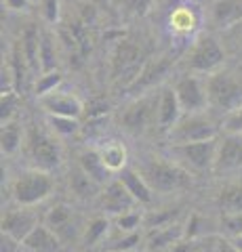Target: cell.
Segmentation results:
<instances>
[{
	"instance_id": "cell-1",
	"label": "cell",
	"mask_w": 242,
	"mask_h": 252,
	"mask_svg": "<svg viewBox=\"0 0 242 252\" xmlns=\"http://www.w3.org/2000/svg\"><path fill=\"white\" fill-rule=\"evenodd\" d=\"M137 170L141 172V177L147 181V185L152 187L154 193H173L192 185V172L185 170L175 160L169 162L158 156L143 158L139 162Z\"/></svg>"
},
{
	"instance_id": "cell-2",
	"label": "cell",
	"mask_w": 242,
	"mask_h": 252,
	"mask_svg": "<svg viewBox=\"0 0 242 252\" xmlns=\"http://www.w3.org/2000/svg\"><path fill=\"white\" fill-rule=\"evenodd\" d=\"M205 82L210 109L230 116L242 105V80L232 72H213Z\"/></svg>"
},
{
	"instance_id": "cell-3",
	"label": "cell",
	"mask_w": 242,
	"mask_h": 252,
	"mask_svg": "<svg viewBox=\"0 0 242 252\" xmlns=\"http://www.w3.org/2000/svg\"><path fill=\"white\" fill-rule=\"evenodd\" d=\"M55 181H53L49 170L32 168L26 170L13 181L11 193L17 206H36V204L44 202L53 193Z\"/></svg>"
},
{
	"instance_id": "cell-4",
	"label": "cell",
	"mask_w": 242,
	"mask_h": 252,
	"mask_svg": "<svg viewBox=\"0 0 242 252\" xmlns=\"http://www.w3.org/2000/svg\"><path fill=\"white\" fill-rule=\"evenodd\" d=\"M217 152H219V141L208 139V141H196V143H179L171 145L169 154L171 158L181 164L185 170L194 172H208L215 168L217 162Z\"/></svg>"
},
{
	"instance_id": "cell-5",
	"label": "cell",
	"mask_w": 242,
	"mask_h": 252,
	"mask_svg": "<svg viewBox=\"0 0 242 252\" xmlns=\"http://www.w3.org/2000/svg\"><path fill=\"white\" fill-rule=\"evenodd\" d=\"M26 154L34 168L40 170H55L61 164V152L57 141L53 139L44 128H38V124H32L26 135Z\"/></svg>"
},
{
	"instance_id": "cell-6",
	"label": "cell",
	"mask_w": 242,
	"mask_h": 252,
	"mask_svg": "<svg viewBox=\"0 0 242 252\" xmlns=\"http://www.w3.org/2000/svg\"><path fill=\"white\" fill-rule=\"evenodd\" d=\"M156 118H158V93H152L124 105L118 122L122 130L137 137L152 128V124H156Z\"/></svg>"
},
{
	"instance_id": "cell-7",
	"label": "cell",
	"mask_w": 242,
	"mask_h": 252,
	"mask_svg": "<svg viewBox=\"0 0 242 252\" xmlns=\"http://www.w3.org/2000/svg\"><path fill=\"white\" fill-rule=\"evenodd\" d=\"M143 65L145 61L141 46L133 44L131 40H122L116 44L112 53V80L129 89L137 80V76L141 74Z\"/></svg>"
},
{
	"instance_id": "cell-8",
	"label": "cell",
	"mask_w": 242,
	"mask_h": 252,
	"mask_svg": "<svg viewBox=\"0 0 242 252\" xmlns=\"http://www.w3.org/2000/svg\"><path fill=\"white\" fill-rule=\"evenodd\" d=\"M217 124L207 116L198 114H185L183 118H179V122L167 132V137L171 141V145L179 143H196V141H208L217 139Z\"/></svg>"
},
{
	"instance_id": "cell-9",
	"label": "cell",
	"mask_w": 242,
	"mask_h": 252,
	"mask_svg": "<svg viewBox=\"0 0 242 252\" xmlns=\"http://www.w3.org/2000/svg\"><path fill=\"white\" fill-rule=\"evenodd\" d=\"M223 61L225 49L219 44V40L213 36H202L187 53L185 65L194 74H213L223 65Z\"/></svg>"
},
{
	"instance_id": "cell-10",
	"label": "cell",
	"mask_w": 242,
	"mask_h": 252,
	"mask_svg": "<svg viewBox=\"0 0 242 252\" xmlns=\"http://www.w3.org/2000/svg\"><path fill=\"white\" fill-rule=\"evenodd\" d=\"M173 89L177 93V99L181 103L183 114H198L208 105L207 99V82H202L196 76H181L177 78Z\"/></svg>"
},
{
	"instance_id": "cell-11",
	"label": "cell",
	"mask_w": 242,
	"mask_h": 252,
	"mask_svg": "<svg viewBox=\"0 0 242 252\" xmlns=\"http://www.w3.org/2000/svg\"><path fill=\"white\" fill-rule=\"evenodd\" d=\"M173 65H175V57H173V55H160V57H154L150 61H145L141 74H139L137 80L127 89V93L137 94L139 91L152 89L154 84H158L162 78H165L171 69H173Z\"/></svg>"
},
{
	"instance_id": "cell-12",
	"label": "cell",
	"mask_w": 242,
	"mask_h": 252,
	"mask_svg": "<svg viewBox=\"0 0 242 252\" xmlns=\"http://www.w3.org/2000/svg\"><path fill=\"white\" fill-rule=\"evenodd\" d=\"M99 204L105 212L118 217V215H122V212L133 210L135 204H139V202L133 198L129 189L122 185V181L116 179V181H110V183L104 187V191L99 193Z\"/></svg>"
},
{
	"instance_id": "cell-13",
	"label": "cell",
	"mask_w": 242,
	"mask_h": 252,
	"mask_svg": "<svg viewBox=\"0 0 242 252\" xmlns=\"http://www.w3.org/2000/svg\"><path fill=\"white\" fill-rule=\"evenodd\" d=\"M38 103L49 116H68V118H80L84 112L82 101L72 93H61V91H53L49 94L38 97Z\"/></svg>"
},
{
	"instance_id": "cell-14",
	"label": "cell",
	"mask_w": 242,
	"mask_h": 252,
	"mask_svg": "<svg viewBox=\"0 0 242 252\" xmlns=\"http://www.w3.org/2000/svg\"><path fill=\"white\" fill-rule=\"evenodd\" d=\"M36 225H38V219L34 212L28 210V206L6 208L2 212V231L11 233L13 238H17L19 242L26 240Z\"/></svg>"
},
{
	"instance_id": "cell-15",
	"label": "cell",
	"mask_w": 242,
	"mask_h": 252,
	"mask_svg": "<svg viewBox=\"0 0 242 252\" xmlns=\"http://www.w3.org/2000/svg\"><path fill=\"white\" fill-rule=\"evenodd\" d=\"M183 109L177 99V93L173 86H162L158 91V118H156V126L162 132H169L179 122Z\"/></svg>"
},
{
	"instance_id": "cell-16",
	"label": "cell",
	"mask_w": 242,
	"mask_h": 252,
	"mask_svg": "<svg viewBox=\"0 0 242 252\" xmlns=\"http://www.w3.org/2000/svg\"><path fill=\"white\" fill-rule=\"evenodd\" d=\"M46 225L57 233L59 240H72L80 233V225H78L74 210L69 206H66V204H57V206H53L49 210V215H46Z\"/></svg>"
},
{
	"instance_id": "cell-17",
	"label": "cell",
	"mask_w": 242,
	"mask_h": 252,
	"mask_svg": "<svg viewBox=\"0 0 242 252\" xmlns=\"http://www.w3.org/2000/svg\"><path fill=\"white\" fill-rule=\"evenodd\" d=\"M242 166V132H228V137L219 141V152H217L215 170H234Z\"/></svg>"
},
{
	"instance_id": "cell-18",
	"label": "cell",
	"mask_w": 242,
	"mask_h": 252,
	"mask_svg": "<svg viewBox=\"0 0 242 252\" xmlns=\"http://www.w3.org/2000/svg\"><path fill=\"white\" fill-rule=\"evenodd\" d=\"M183 238H185V227L177 220V223L150 229V235L145 238V248L147 252H165Z\"/></svg>"
},
{
	"instance_id": "cell-19",
	"label": "cell",
	"mask_w": 242,
	"mask_h": 252,
	"mask_svg": "<svg viewBox=\"0 0 242 252\" xmlns=\"http://www.w3.org/2000/svg\"><path fill=\"white\" fill-rule=\"evenodd\" d=\"M242 21V0H215L210 4V26L215 30H225Z\"/></svg>"
},
{
	"instance_id": "cell-20",
	"label": "cell",
	"mask_w": 242,
	"mask_h": 252,
	"mask_svg": "<svg viewBox=\"0 0 242 252\" xmlns=\"http://www.w3.org/2000/svg\"><path fill=\"white\" fill-rule=\"evenodd\" d=\"M59 242L61 240L57 238V233L49 225L38 223L21 244L28 252H59Z\"/></svg>"
},
{
	"instance_id": "cell-21",
	"label": "cell",
	"mask_w": 242,
	"mask_h": 252,
	"mask_svg": "<svg viewBox=\"0 0 242 252\" xmlns=\"http://www.w3.org/2000/svg\"><path fill=\"white\" fill-rule=\"evenodd\" d=\"M78 166L87 172L93 181H97L101 187H105L107 183H110L112 170L105 166L104 158H101V154L97 152V149H84V152L78 156Z\"/></svg>"
},
{
	"instance_id": "cell-22",
	"label": "cell",
	"mask_w": 242,
	"mask_h": 252,
	"mask_svg": "<svg viewBox=\"0 0 242 252\" xmlns=\"http://www.w3.org/2000/svg\"><path fill=\"white\" fill-rule=\"evenodd\" d=\"M118 179L122 181V185L129 189L131 195L135 198L139 204H150L154 200V191L152 187L147 185V181L141 177V172L137 168H122L118 172Z\"/></svg>"
},
{
	"instance_id": "cell-23",
	"label": "cell",
	"mask_w": 242,
	"mask_h": 252,
	"mask_svg": "<svg viewBox=\"0 0 242 252\" xmlns=\"http://www.w3.org/2000/svg\"><path fill=\"white\" fill-rule=\"evenodd\" d=\"M21 51L28 61L30 74H42L40 72V30L36 26H28L21 34Z\"/></svg>"
},
{
	"instance_id": "cell-24",
	"label": "cell",
	"mask_w": 242,
	"mask_h": 252,
	"mask_svg": "<svg viewBox=\"0 0 242 252\" xmlns=\"http://www.w3.org/2000/svg\"><path fill=\"white\" fill-rule=\"evenodd\" d=\"M217 204L223 215H242V185H225L217 195Z\"/></svg>"
},
{
	"instance_id": "cell-25",
	"label": "cell",
	"mask_w": 242,
	"mask_h": 252,
	"mask_svg": "<svg viewBox=\"0 0 242 252\" xmlns=\"http://www.w3.org/2000/svg\"><path fill=\"white\" fill-rule=\"evenodd\" d=\"M69 187H72V191L78 195V198H84V200L95 198V195L99 193V189H101V185L97 183V181H93L80 166H78L72 172V177H69Z\"/></svg>"
},
{
	"instance_id": "cell-26",
	"label": "cell",
	"mask_w": 242,
	"mask_h": 252,
	"mask_svg": "<svg viewBox=\"0 0 242 252\" xmlns=\"http://www.w3.org/2000/svg\"><path fill=\"white\" fill-rule=\"evenodd\" d=\"M101 158H104L105 166L110 168L112 172H120L122 168H127V147H124L122 143H118V141H110L104 149H99Z\"/></svg>"
},
{
	"instance_id": "cell-27",
	"label": "cell",
	"mask_w": 242,
	"mask_h": 252,
	"mask_svg": "<svg viewBox=\"0 0 242 252\" xmlns=\"http://www.w3.org/2000/svg\"><path fill=\"white\" fill-rule=\"evenodd\" d=\"M57 67V44L51 32H40V72H53Z\"/></svg>"
},
{
	"instance_id": "cell-28",
	"label": "cell",
	"mask_w": 242,
	"mask_h": 252,
	"mask_svg": "<svg viewBox=\"0 0 242 252\" xmlns=\"http://www.w3.org/2000/svg\"><path fill=\"white\" fill-rule=\"evenodd\" d=\"M0 141H2V154L13 156L15 152H17V149L21 147V143H23V128L19 126V122H15V120L4 122Z\"/></svg>"
},
{
	"instance_id": "cell-29",
	"label": "cell",
	"mask_w": 242,
	"mask_h": 252,
	"mask_svg": "<svg viewBox=\"0 0 242 252\" xmlns=\"http://www.w3.org/2000/svg\"><path fill=\"white\" fill-rule=\"evenodd\" d=\"M107 229H110V220L105 217H97L93 219L91 223L84 227V233H82V242L87 248H93L97 244H104V238L107 235Z\"/></svg>"
},
{
	"instance_id": "cell-30",
	"label": "cell",
	"mask_w": 242,
	"mask_h": 252,
	"mask_svg": "<svg viewBox=\"0 0 242 252\" xmlns=\"http://www.w3.org/2000/svg\"><path fill=\"white\" fill-rule=\"evenodd\" d=\"M139 242H141L139 231H122V238H110L104 242L101 252H133L139 246Z\"/></svg>"
},
{
	"instance_id": "cell-31",
	"label": "cell",
	"mask_w": 242,
	"mask_h": 252,
	"mask_svg": "<svg viewBox=\"0 0 242 252\" xmlns=\"http://www.w3.org/2000/svg\"><path fill=\"white\" fill-rule=\"evenodd\" d=\"M179 215H181L179 208L152 210V212H147V217L143 219V225L150 227V229H154V227H165V225H171V223H177Z\"/></svg>"
},
{
	"instance_id": "cell-32",
	"label": "cell",
	"mask_w": 242,
	"mask_h": 252,
	"mask_svg": "<svg viewBox=\"0 0 242 252\" xmlns=\"http://www.w3.org/2000/svg\"><path fill=\"white\" fill-rule=\"evenodd\" d=\"M221 40L225 51H230L234 55H242V21L221 30Z\"/></svg>"
},
{
	"instance_id": "cell-33",
	"label": "cell",
	"mask_w": 242,
	"mask_h": 252,
	"mask_svg": "<svg viewBox=\"0 0 242 252\" xmlns=\"http://www.w3.org/2000/svg\"><path fill=\"white\" fill-rule=\"evenodd\" d=\"M194 26H196V17H194L192 9H187V6H179V9L171 15V28L175 32L187 34L190 30H194Z\"/></svg>"
},
{
	"instance_id": "cell-34",
	"label": "cell",
	"mask_w": 242,
	"mask_h": 252,
	"mask_svg": "<svg viewBox=\"0 0 242 252\" xmlns=\"http://www.w3.org/2000/svg\"><path fill=\"white\" fill-rule=\"evenodd\" d=\"M49 126L53 128V132H57L61 137H72L80 128L78 118H68V116H49Z\"/></svg>"
},
{
	"instance_id": "cell-35",
	"label": "cell",
	"mask_w": 242,
	"mask_h": 252,
	"mask_svg": "<svg viewBox=\"0 0 242 252\" xmlns=\"http://www.w3.org/2000/svg\"><path fill=\"white\" fill-rule=\"evenodd\" d=\"M61 80H64V78H61V74L57 72V69H53V72H42L40 76H38L36 86H34L36 97H42V94H49L53 91H57Z\"/></svg>"
},
{
	"instance_id": "cell-36",
	"label": "cell",
	"mask_w": 242,
	"mask_h": 252,
	"mask_svg": "<svg viewBox=\"0 0 242 252\" xmlns=\"http://www.w3.org/2000/svg\"><path fill=\"white\" fill-rule=\"evenodd\" d=\"M17 105H19L17 93L15 91H4L2 93V103H0V120H2V124L13 120L15 112H17Z\"/></svg>"
},
{
	"instance_id": "cell-37",
	"label": "cell",
	"mask_w": 242,
	"mask_h": 252,
	"mask_svg": "<svg viewBox=\"0 0 242 252\" xmlns=\"http://www.w3.org/2000/svg\"><path fill=\"white\" fill-rule=\"evenodd\" d=\"M139 223H143V219L135 210L122 212V215L116 217V227H118V231H137Z\"/></svg>"
},
{
	"instance_id": "cell-38",
	"label": "cell",
	"mask_w": 242,
	"mask_h": 252,
	"mask_svg": "<svg viewBox=\"0 0 242 252\" xmlns=\"http://www.w3.org/2000/svg\"><path fill=\"white\" fill-rule=\"evenodd\" d=\"M40 11L46 23H57L61 13V0H40Z\"/></svg>"
},
{
	"instance_id": "cell-39",
	"label": "cell",
	"mask_w": 242,
	"mask_h": 252,
	"mask_svg": "<svg viewBox=\"0 0 242 252\" xmlns=\"http://www.w3.org/2000/svg\"><path fill=\"white\" fill-rule=\"evenodd\" d=\"M124 11H129L133 15H143L147 9H150L152 0H116Z\"/></svg>"
},
{
	"instance_id": "cell-40",
	"label": "cell",
	"mask_w": 242,
	"mask_h": 252,
	"mask_svg": "<svg viewBox=\"0 0 242 252\" xmlns=\"http://www.w3.org/2000/svg\"><path fill=\"white\" fill-rule=\"evenodd\" d=\"M223 130L225 132H242V105L236 109V112H232L230 116H225Z\"/></svg>"
},
{
	"instance_id": "cell-41",
	"label": "cell",
	"mask_w": 242,
	"mask_h": 252,
	"mask_svg": "<svg viewBox=\"0 0 242 252\" xmlns=\"http://www.w3.org/2000/svg\"><path fill=\"white\" fill-rule=\"evenodd\" d=\"M0 252H19V240L13 238L11 233L2 231V240H0Z\"/></svg>"
},
{
	"instance_id": "cell-42",
	"label": "cell",
	"mask_w": 242,
	"mask_h": 252,
	"mask_svg": "<svg viewBox=\"0 0 242 252\" xmlns=\"http://www.w3.org/2000/svg\"><path fill=\"white\" fill-rule=\"evenodd\" d=\"M196 248H198V244L194 242V238H183V240H179L175 246H171L165 252H194Z\"/></svg>"
},
{
	"instance_id": "cell-43",
	"label": "cell",
	"mask_w": 242,
	"mask_h": 252,
	"mask_svg": "<svg viewBox=\"0 0 242 252\" xmlns=\"http://www.w3.org/2000/svg\"><path fill=\"white\" fill-rule=\"evenodd\" d=\"M213 252H240L236 248V244L232 240H217V244L213 246Z\"/></svg>"
},
{
	"instance_id": "cell-44",
	"label": "cell",
	"mask_w": 242,
	"mask_h": 252,
	"mask_svg": "<svg viewBox=\"0 0 242 252\" xmlns=\"http://www.w3.org/2000/svg\"><path fill=\"white\" fill-rule=\"evenodd\" d=\"M2 2L6 4V9H11V11H28L32 0H2Z\"/></svg>"
},
{
	"instance_id": "cell-45",
	"label": "cell",
	"mask_w": 242,
	"mask_h": 252,
	"mask_svg": "<svg viewBox=\"0 0 242 252\" xmlns=\"http://www.w3.org/2000/svg\"><path fill=\"white\" fill-rule=\"evenodd\" d=\"M232 242H234V244H236V248H238V250L242 252V233H240V235H236V238H234Z\"/></svg>"
},
{
	"instance_id": "cell-46",
	"label": "cell",
	"mask_w": 242,
	"mask_h": 252,
	"mask_svg": "<svg viewBox=\"0 0 242 252\" xmlns=\"http://www.w3.org/2000/svg\"><path fill=\"white\" fill-rule=\"evenodd\" d=\"M38 2H40V0H32V4H38Z\"/></svg>"
},
{
	"instance_id": "cell-47",
	"label": "cell",
	"mask_w": 242,
	"mask_h": 252,
	"mask_svg": "<svg viewBox=\"0 0 242 252\" xmlns=\"http://www.w3.org/2000/svg\"><path fill=\"white\" fill-rule=\"evenodd\" d=\"M133 252H137V250H133Z\"/></svg>"
}]
</instances>
